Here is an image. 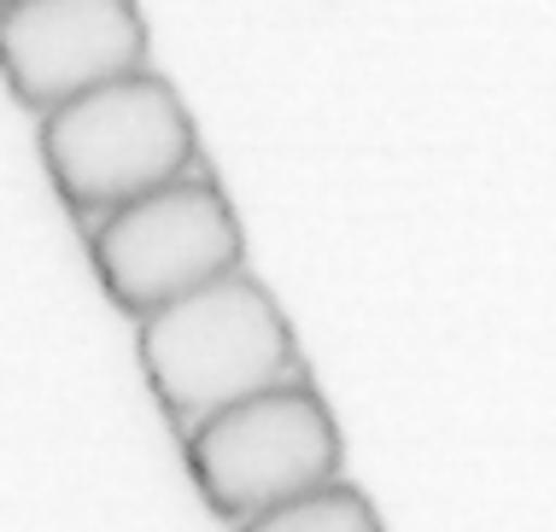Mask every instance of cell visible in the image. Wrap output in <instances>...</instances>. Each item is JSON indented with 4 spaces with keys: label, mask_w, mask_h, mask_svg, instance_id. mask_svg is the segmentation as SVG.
<instances>
[{
    "label": "cell",
    "mask_w": 556,
    "mask_h": 532,
    "mask_svg": "<svg viewBox=\"0 0 556 532\" xmlns=\"http://www.w3.org/2000/svg\"><path fill=\"white\" fill-rule=\"evenodd\" d=\"M88 252L106 293L135 316L200 293L240 269V223L205 176H182L159 193L106 211L88 228Z\"/></svg>",
    "instance_id": "obj_4"
},
{
    "label": "cell",
    "mask_w": 556,
    "mask_h": 532,
    "mask_svg": "<svg viewBox=\"0 0 556 532\" xmlns=\"http://www.w3.org/2000/svg\"><path fill=\"white\" fill-rule=\"evenodd\" d=\"M141 363L182 433L240 398L299 380L288 316L247 269L141 316Z\"/></svg>",
    "instance_id": "obj_1"
},
{
    "label": "cell",
    "mask_w": 556,
    "mask_h": 532,
    "mask_svg": "<svg viewBox=\"0 0 556 532\" xmlns=\"http://www.w3.org/2000/svg\"><path fill=\"white\" fill-rule=\"evenodd\" d=\"M182 439L205 504L229 521H252L340 480V428L305 375L217 409Z\"/></svg>",
    "instance_id": "obj_3"
},
{
    "label": "cell",
    "mask_w": 556,
    "mask_h": 532,
    "mask_svg": "<svg viewBox=\"0 0 556 532\" xmlns=\"http://www.w3.org/2000/svg\"><path fill=\"white\" fill-rule=\"evenodd\" d=\"M240 532H381L369 497L352 492V485H323V492H305L281 509H264L252 521H240Z\"/></svg>",
    "instance_id": "obj_6"
},
{
    "label": "cell",
    "mask_w": 556,
    "mask_h": 532,
    "mask_svg": "<svg viewBox=\"0 0 556 532\" xmlns=\"http://www.w3.org/2000/svg\"><path fill=\"white\" fill-rule=\"evenodd\" d=\"M41 159L83 217H106L141 193L193 176L200 152H193V124L170 83L135 71L53 105L41 117Z\"/></svg>",
    "instance_id": "obj_2"
},
{
    "label": "cell",
    "mask_w": 556,
    "mask_h": 532,
    "mask_svg": "<svg viewBox=\"0 0 556 532\" xmlns=\"http://www.w3.org/2000/svg\"><path fill=\"white\" fill-rule=\"evenodd\" d=\"M0 7H7V0H0Z\"/></svg>",
    "instance_id": "obj_7"
},
{
    "label": "cell",
    "mask_w": 556,
    "mask_h": 532,
    "mask_svg": "<svg viewBox=\"0 0 556 532\" xmlns=\"http://www.w3.org/2000/svg\"><path fill=\"white\" fill-rule=\"evenodd\" d=\"M0 71L12 94L48 117L88 88L147 71V24L135 0H7Z\"/></svg>",
    "instance_id": "obj_5"
}]
</instances>
